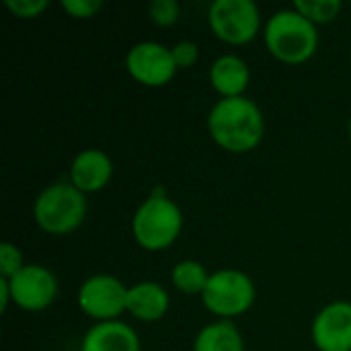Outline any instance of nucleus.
<instances>
[{
  "label": "nucleus",
  "instance_id": "nucleus-11",
  "mask_svg": "<svg viewBox=\"0 0 351 351\" xmlns=\"http://www.w3.org/2000/svg\"><path fill=\"white\" fill-rule=\"evenodd\" d=\"M111 173H113L111 158L105 152L95 150V148L82 150L70 167L72 185L80 189L82 193L99 191L101 187H105L111 179Z\"/></svg>",
  "mask_w": 351,
  "mask_h": 351
},
{
  "label": "nucleus",
  "instance_id": "nucleus-21",
  "mask_svg": "<svg viewBox=\"0 0 351 351\" xmlns=\"http://www.w3.org/2000/svg\"><path fill=\"white\" fill-rule=\"evenodd\" d=\"M101 0H62V8L76 19H88L97 10H101Z\"/></svg>",
  "mask_w": 351,
  "mask_h": 351
},
{
  "label": "nucleus",
  "instance_id": "nucleus-3",
  "mask_svg": "<svg viewBox=\"0 0 351 351\" xmlns=\"http://www.w3.org/2000/svg\"><path fill=\"white\" fill-rule=\"evenodd\" d=\"M86 214V199L80 189L66 183L45 187L33 206L35 222L49 234H68L76 230Z\"/></svg>",
  "mask_w": 351,
  "mask_h": 351
},
{
  "label": "nucleus",
  "instance_id": "nucleus-23",
  "mask_svg": "<svg viewBox=\"0 0 351 351\" xmlns=\"http://www.w3.org/2000/svg\"><path fill=\"white\" fill-rule=\"evenodd\" d=\"M8 300H12L10 296V286H8V280L6 278H0V308L6 311L8 306Z\"/></svg>",
  "mask_w": 351,
  "mask_h": 351
},
{
  "label": "nucleus",
  "instance_id": "nucleus-22",
  "mask_svg": "<svg viewBox=\"0 0 351 351\" xmlns=\"http://www.w3.org/2000/svg\"><path fill=\"white\" fill-rule=\"evenodd\" d=\"M173 58H175V64L177 68H189L195 64L199 51H197V45L193 41H179L173 49Z\"/></svg>",
  "mask_w": 351,
  "mask_h": 351
},
{
  "label": "nucleus",
  "instance_id": "nucleus-18",
  "mask_svg": "<svg viewBox=\"0 0 351 351\" xmlns=\"http://www.w3.org/2000/svg\"><path fill=\"white\" fill-rule=\"evenodd\" d=\"M181 6L177 0H152L148 6V14L150 19L160 25V27H169L179 19Z\"/></svg>",
  "mask_w": 351,
  "mask_h": 351
},
{
  "label": "nucleus",
  "instance_id": "nucleus-6",
  "mask_svg": "<svg viewBox=\"0 0 351 351\" xmlns=\"http://www.w3.org/2000/svg\"><path fill=\"white\" fill-rule=\"evenodd\" d=\"M208 21L212 31L232 45L251 41L261 25L259 8L253 0H214Z\"/></svg>",
  "mask_w": 351,
  "mask_h": 351
},
{
  "label": "nucleus",
  "instance_id": "nucleus-13",
  "mask_svg": "<svg viewBox=\"0 0 351 351\" xmlns=\"http://www.w3.org/2000/svg\"><path fill=\"white\" fill-rule=\"evenodd\" d=\"M128 311L140 321H158L169 311V294L156 282H142L128 288Z\"/></svg>",
  "mask_w": 351,
  "mask_h": 351
},
{
  "label": "nucleus",
  "instance_id": "nucleus-1",
  "mask_svg": "<svg viewBox=\"0 0 351 351\" xmlns=\"http://www.w3.org/2000/svg\"><path fill=\"white\" fill-rule=\"evenodd\" d=\"M208 130L222 148L230 152H249L261 142L265 123L259 107L241 95L220 99L212 107Z\"/></svg>",
  "mask_w": 351,
  "mask_h": 351
},
{
  "label": "nucleus",
  "instance_id": "nucleus-12",
  "mask_svg": "<svg viewBox=\"0 0 351 351\" xmlns=\"http://www.w3.org/2000/svg\"><path fill=\"white\" fill-rule=\"evenodd\" d=\"M80 351H140V339L125 323L105 321L86 331Z\"/></svg>",
  "mask_w": 351,
  "mask_h": 351
},
{
  "label": "nucleus",
  "instance_id": "nucleus-7",
  "mask_svg": "<svg viewBox=\"0 0 351 351\" xmlns=\"http://www.w3.org/2000/svg\"><path fill=\"white\" fill-rule=\"evenodd\" d=\"M78 306L93 319L115 321L123 311H128V288L107 274L88 278L78 290Z\"/></svg>",
  "mask_w": 351,
  "mask_h": 351
},
{
  "label": "nucleus",
  "instance_id": "nucleus-20",
  "mask_svg": "<svg viewBox=\"0 0 351 351\" xmlns=\"http://www.w3.org/2000/svg\"><path fill=\"white\" fill-rule=\"evenodd\" d=\"M4 6L19 19H35L47 8V0H4Z\"/></svg>",
  "mask_w": 351,
  "mask_h": 351
},
{
  "label": "nucleus",
  "instance_id": "nucleus-17",
  "mask_svg": "<svg viewBox=\"0 0 351 351\" xmlns=\"http://www.w3.org/2000/svg\"><path fill=\"white\" fill-rule=\"evenodd\" d=\"M294 10L306 16L311 23H329L339 14L341 2L339 0H294Z\"/></svg>",
  "mask_w": 351,
  "mask_h": 351
},
{
  "label": "nucleus",
  "instance_id": "nucleus-15",
  "mask_svg": "<svg viewBox=\"0 0 351 351\" xmlns=\"http://www.w3.org/2000/svg\"><path fill=\"white\" fill-rule=\"evenodd\" d=\"M193 351H245V343L232 323L220 321L197 333Z\"/></svg>",
  "mask_w": 351,
  "mask_h": 351
},
{
  "label": "nucleus",
  "instance_id": "nucleus-9",
  "mask_svg": "<svg viewBox=\"0 0 351 351\" xmlns=\"http://www.w3.org/2000/svg\"><path fill=\"white\" fill-rule=\"evenodd\" d=\"M128 72L146 86H162L167 84L177 70L173 51L156 41L136 43L125 58Z\"/></svg>",
  "mask_w": 351,
  "mask_h": 351
},
{
  "label": "nucleus",
  "instance_id": "nucleus-10",
  "mask_svg": "<svg viewBox=\"0 0 351 351\" xmlns=\"http://www.w3.org/2000/svg\"><path fill=\"white\" fill-rule=\"evenodd\" d=\"M313 339L321 351H351V302L325 306L313 323Z\"/></svg>",
  "mask_w": 351,
  "mask_h": 351
},
{
  "label": "nucleus",
  "instance_id": "nucleus-14",
  "mask_svg": "<svg viewBox=\"0 0 351 351\" xmlns=\"http://www.w3.org/2000/svg\"><path fill=\"white\" fill-rule=\"evenodd\" d=\"M212 86L226 99V97H241V93L249 84V68L243 58L226 53L212 64L210 70Z\"/></svg>",
  "mask_w": 351,
  "mask_h": 351
},
{
  "label": "nucleus",
  "instance_id": "nucleus-4",
  "mask_svg": "<svg viewBox=\"0 0 351 351\" xmlns=\"http://www.w3.org/2000/svg\"><path fill=\"white\" fill-rule=\"evenodd\" d=\"M183 226L181 210L165 195L148 197L134 214L132 230L136 241L148 251L167 249L179 237Z\"/></svg>",
  "mask_w": 351,
  "mask_h": 351
},
{
  "label": "nucleus",
  "instance_id": "nucleus-24",
  "mask_svg": "<svg viewBox=\"0 0 351 351\" xmlns=\"http://www.w3.org/2000/svg\"><path fill=\"white\" fill-rule=\"evenodd\" d=\"M350 138H351V121H350Z\"/></svg>",
  "mask_w": 351,
  "mask_h": 351
},
{
  "label": "nucleus",
  "instance_id": "nucleus-5",
  "mask_svg": "<svg viewBox=\"0 0 351 351\" xmlns=\"http://www.w3.org/2000/svg\"><path fill=\"white\" fill-rule=\"evenodd\" d=\"M206 308L218 317L230 319L247 313L255 300V286L251 278L239 269H220L210 276L202 292Z\"/></svg>",
  "mask_w": 351,
  "mask_h": 351
},
{
  "label": "nucleus",
  "instance_id": "nucleus-16",
  "mask_svg": "<svg viewBox=\"0 0 351 351\" xmlns=\"http://www.w3.org/2000/svg\"><path fill=\"white\" fill-rule=\"evenodd\" d=\"M210 276L206 267L197 261L185 259L173 267V284L183 294H202L206 290Z\"/></svg>",
  "mask_w": 351,
  "mask_h": 351
},
{
  "label": "nucleus",
  "instance_id": "nucleus-19",
  "mask_svg": "<svg viewBox=\"0 0 351 351\" xmlns=\"http://www.w3.org/2000/svg\"><path fill=\"white\" fill-rule=\"evenodd\" d=\"M23 255L12 243H2L0 245V274L2 278H12L19 269H23Z\"/></svg>",
  "mask_w": 351,
  "mask_h": 351
},
{
  "label": "nucleus",
  "instance_id": "nucleus-2",
  "mask_svg": "<svg viewBox=\"0 0 351 351\" xmlns=\"http://www.w3.org/2000/svg\"><path fill=\"white\" fill-rule=\"evenodd\" d=\"M265 43L278 60L300 64L317 51L319 33L298 10H280L265 25Z\"/></svg>",
  "mask_w": 351,
  "mask_h": 351
},
{
  "label": "nucleus",
  "instance_id": "nucleus-8",
  "mask_svg": "<svg viewBox=\"0 0 351 351\" xmlns=\"http://www.w3.org/2000/svg\"><path fill=\"white\" fill-rule=\"evenodd\" d=\"M10 296L16 306L37 313L47 308L58 296L56 276L41 265H25L12 278H8Z\"/></svg>",
  "mask_w": 351,
  "mask_h": 351
}]
</instances>
